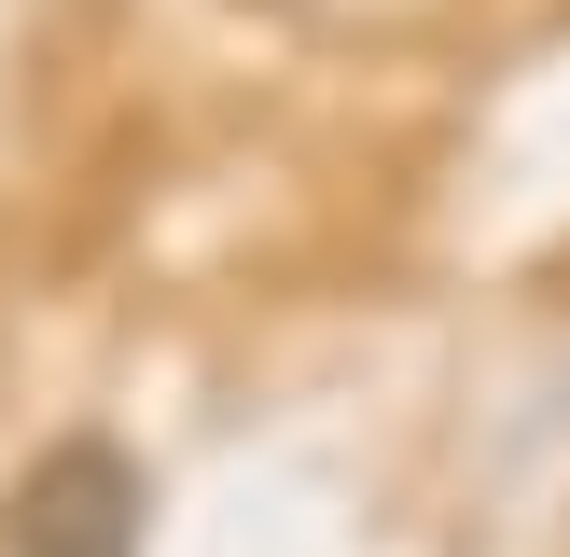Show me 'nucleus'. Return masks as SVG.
Here are the masks:
<instances>
[{"label": "nucleus", "instance_id": "obj_1", "mask_svg": "<svg viewBox=\"0 0 570 557\" xmlns=\"http://www.w3.org/2000/svg\"><path fill=\"white\" fill-rule=\"evenodd\" d=\"M139 529H154V473L111 432L42 446L14 473V501H0V557H139Z\"/></svg>", "mask_w": 570, "mask_h": 557}]
</instances>
